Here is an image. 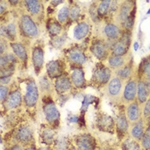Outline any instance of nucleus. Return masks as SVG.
I'll return each instance as SVG.
<instances>
[{"instance_id":"nucleus-1","label":"nucleus","mask_w":150,"mask_h":150,"mask_svg":"<svg viewBox=\"0 0 150 150\" xmlns=\"http://www.w3.org/2000/svg\"><path fill=\"white\" fill-rule=\"evenodd\" d=\"M39 98L38 88L34 81H30L27 85V91L24 97L25 103L28 106H34L37 103Z\"/></svg>"},{"instance_id":"nucleus-2","label":"nucleus","mask_w":150,"mask_h":150,"mask_svg":"<svg viewBox=\"0 0 150 150\" xmlns=\"http://www.w3.org/2000/svg\"><path fill=\"white\" fill-rule=\"evenodd\" d=\"M44 113L46 116V120L51 125H58L60 118L59 112L57 109L56 105L52 101L48 102L44 106Z\"/></svg>"},{"instance_id":"nucleus-3","label":"nucleus","mask_w":150,"mask_h":150,"mask_svg":"<svg viewBox=\"0 0 150 150\" xmlns=\"http://www.w3.org/2000/svg\"><path fill=\"white\" fill-rule=\"evenodd\" d=\"M21 27L25 35L30 37H35L38 35V28L28 16H23L21 19Z\"/></svg>"},{"instance_id":"nucleus-4","label":"nucleus","mask_w":150,"mask_h":150,"mask_svg":"<svg viewBox=\"0 0 150 150\" xmlns=\"http://www.w3.org/2000/svg\"><path fill=\"white\" fill-rule=\"evenodd\" d=\"M129 43H130V39L129 35H125L119 41H117L115 45L112 46V52L114 56H122L125 54Z\"/></svg>"},{"instance_id":"nucleus-5","label":"nucleus","mask_w":150,"mask_h":150,"mask_svg":"<svg viewBox=\"0 0 150 150\" xmlns=\"http://www.w3.org/2000/svg\"><path fill=\"white\" fill-rule=\"evenodd\" d=\"M93 77L98 82L105 83L109 81V79L111 77V70L105 66L97 67L94 70Z\"/></svg>"},{"instance_id":"nucleus-6","label":"nucleus","mask_w":150,"mask_h":150,"mask_svg":"<svg viewBox=\"0 0 150 150\" xmlns=\"http://www.w3.org/2000/svg\"><path fill=\"white\" fill-rule=\"evenodd\" d=\"M32 60H33V64H34L35 70L38 73L41 69L43 63H44V53L40 47H35L33 50Z\"/></svg>"},{"instance_id":"nucleus-7","label":"nucleus","mask_w":150,"mask_h":150,"mask_svg":"<svg viewBox=\"0 0 150 150\" xmlns=\"http://www.w3.org/2000/svg\"><path fill=\"white\" fill-rule=\"evenodd\" d=\"M91 51L93 53V55L99 59H104L107 55L106 46L102 41H100V40H97L93 44Z\"/></svg>"},{"instance_id":"nucleus-8","label":"nucleus","mask_w":150,"mask_h":150,"mask_svg":"<svg viewBox=\"0 0 150 150\" xmlns=\"http://www.w3.org/2000/svg\"><path fill=\"white\" fill-rule=\"evenodd\" d=\"M77 146L79 150H93L94 143L93 141L88 135H82L77 139Z\"/></svg>"},{"instance_id":"nucleus-9","label":"nucleus","mask_w":150,"mask_h":150,"mask_svg":"<svg viewBox=\"0 0 150 150\" xmlns=\"http://www.w3.org/2000/svg\"><path fill=\"white\" fill-rule=\"evenodd\" d=\"M32 137H33L32 130L27 126L20 127L16 132V139L20 142L27 143L32 140Z\"/></svg>"},{"instance_id":"nucleus-10","label":"nucleus","mask_w":150,"mask_h":150,"mask_svg":"<svg viewBox=\"0 0 150 150\" xmlns=\"http://www.w3.org/2000/svg\"><path fill=\"white\" fill-rule=\"evenodd\" d=\"M46 70L48 75L51 77H57L59 76L62 73V67L61 64L58 61H51L47 64Z\"/></svg>"},{"instance_id":"nucleus-11","label":"nucleus","mask_w":150,"mask_h":150,"mask_svg":"<svg viewBox=\"0 0 150 150\" xmlns=\"http://www.w3.org/2000/svg\"><path fill=\"white\" fill-rule=\"evenodd\" d=\"M71 78H72V81H73L74 85L77 88H81L85 83L83 70L79 68H76L73 70Z\"/></svg>"},{"instance_id":"nucleus-12","label":"nucleus","mask_w":150,"mask_h":150,"mask_svg":"<svg viewBox=\"0 0 150 150\" xmlns=\"http://www.w3.org/2000/svg\"><path fill=\"white\" fill-rule=\"evenodd\" d=\"M22 102V94L19 91H14L12 92L7 100V105L9 108L13 109L17 107Z\"/></svg>"},{"instance_id":"nucleus-13","label":"nucleus","mask_w":150,"mask_h":150,"mask_svg":"<svg viewBox=\"0 0 150 150\" xmlns=\"http://www.w3.org/2000/svg\"><path fill=\"white\" fill-rule=\"evenodd\" d=\"M89 25L86 23H81L78 24L74 29V36L77 40H81L88 34Z\"/></svg>"},{"instance_id":"nucleus-14","label":"nucleus","mask_w":150,"mask_h":150,"mask_svg":"<svg viewBox=\"0 0 150 150\" xmlns=\"http://www.w3.org/2000/svg\"><path fill=\"white\" fill-rule=\"evenodd\" d=\"M56 89L58 93L67 92L71 88V83L67 77H59L56 81Z\"/></svg>"},{"instance_id":"nucleus-15","label":"nucleus","mask_w":150,"mask_h":150,"mask_svg":"<svg viewBox=\"0 0 150 150\" xmlns=\"http://www.w3.org/2000/svg\"><path fill=\"white\" fill-rule=\"evenodd\" d=\"M137 93V84L133 81H129L126 85L125 89V98L127 100H133L135 99Z\"/></svg>"},{"instance_id":"nucleus-16","label":"nucleus","mask_w":150,"mask_h":150,"mask_svg":"<svg viewBox=\"0 0 150 150\" xmlns=\"http://www.w3.org/2000/svg\"><path fill=\"white\" fill-rule=\"evenodd\" d=\"M105 34L108 38H110L112 40H115L119 36L120 32H119L118 28L116 25L107 24L105 28Z\"/></svg>"},{"instance_id":"nucleus-17","label":"nucleus","mask_w":150,"mask_h":150,"mask_svg":"<svg viewBox=\"0 0 150 150\" xmlns=\"http://www.w3.org/2000/svg\"><path fill=\"white\" fill-rule=\"evenodd\" d=\"M127 115L130 121H137L140 117V109L138 105L134 103L128 107Z\"/></svg>"},{"instance_id":"nucleus-18","label":"nucleus","mask_w":150,"mask_h":150,"mask_svg":"<svg viewBox=\"0 0 150 150\" xmlns=\"http://www.w3.org/2000/svg\"><path fill=\"white\" fill-rule=\"evenodd\" d=\"M11 47L15 52V54L23 61H25L28 58V55L24 46L20 43H12Z\"/></svg>"},{"instance_id":"nucleus-19","label":"nucleus","mask_w":150,"mask_h":150,"mask_svg":"<svg viewBox=\"0 0 150 150\" xmlns=\"http://www.w3.org/2000/svg\"><path fill=\"white\" fill-rule=\"evenodd\" d=\"M137 91H138V99L141 103H143L147 100L148 98V87L145 82L140 81L137 85Z\"/></svg>"},{"instance_id":"nucleus-20","label":"nucleus","mask_w":150,"mask_h":150,"mask_svg":"<svg viewBox=\"0 0 150 150\" xmlns=\"http://www.w3.org/2000/svg\"><path fill=\"white\" fill-rule=\"evenodd\" d=\"M69 59L76 64H84L86 61L85 55L79 50H72L69 54Z\"/></svg>"},{"instance_id":"nucleus-21","label":"nucleus","mask_w":150,"mask_h":150,"mask_svg":"<svg viewBox=\"0 0 150 150\" xmlns=\"http://www.w3.org/2000/svg\"><path fill=\"white\" fill-rule=\"evenodd\" d=\"M121 88V81L118 78H114L109 83V87H108V90L110 94L112 95H117Z\"/></svg>"},{"instance_id":"nucleus-22","label":"nucleus","mask_w":150,"mask_h":150,"mask_svg":"<svg viewBox=\"0 0 150 150\" xmlns=\"http://www.w3.org/2000/svg\"><path fill=\"white\" fill-rule=\"evenodd\" d=\"M1 32H2V35H5L7 38L13 39V38L16 37V26H15V24L11 23L5 28H2Z\"/></svg>"},{"instance_id":"nucleus-23","label":"nucleus","mask_w":150,"mask_h":150,"mask_svg":"<svg viewBox=\"0 0 150 150\" xmlns=\"http://www.w3.org/2000/svg\"><path fill=\"white\" fill-rule=\"evenodd\" d=\"M130 13H131L130 5L128 3H125L124 5H122L121 10L119 11V20L121 22H123V23H125L126 20L128 19V17L129 16Z\"/></svg>"},{"instance_id":"nucleus-24","label":"nucleus","mask_w":150,"mask_h":150,"mask_svg":"<svg viewBox=\"0 0 150 150\" xmlns=\"http://www.w3.org/2000/svg\"><path fill=\"white\" fill-rule=\"evenodd\" d=\"M131 134L135 138L137 139H142L143 137L144 132H143V125H142V121L138 122L134 127L132 128Z\"/></svg>"},{"instance_id":"nucleus-25","label":"nucleus","mask_w":150,"mask_h":150,"mask_svg":"<svg viewBox=\"0 0 150 150\" xmlns=\"http://www.w3.org/2000/svg\"><path fill=\"white\" fill-rule=\"evenodd\" d=\"M25 4L28 10L32 14H38L40 11V4L39 1H26Z\"/></svg>"},{"instance_id":"nucleus-26","label":"nucleus","mask_w":150,"mask_h":150,"mask_svg":"<svg viewBox=\"0 0 150 150\" xmlns=\"http://www.w3.org/2000/svg\"><path fill=\"white\" fill-rule=\"evenodd\" d=\"M100 127L102 129H112V125H113V121L112 118L109 116H103L101 117L100 122H99Z\"/></svg>"},{"instance_id":"nucleus-27","label":"nucleus","mask_w":150,"mask_h":150,"mask_svg":"<svg viewBox=\"0 0 150 150\" xmlns=\"http://www.w3.org/2000/svg\"><path fill=\"white\" fill-rule=\"evenodd\" d=\"M117 127L120 131H126L128 129V123L125 115H120L117 118Z\"/></svg>"},{"instance_id":"nucleus-28","label":"nucleus","mask_w":150,"mask_h":150,"mask_svg":"<svg viewBox=\"0 0 150 150\" xmlns=\"http://www.w3.org/2000/svg\"><path fill=\"white\" fill-rule=\"evenodd\" d=\"M16 57L13 55V54H5V55H3L1 57V67L2 68H4V66L6 67L7 64H12L14 62H16Z\"/></svg>"},{"instance_id":"nucleus-29","label":"nucleus","mask_w":150,"mask_h":150,"mask_svg":"<svg viewBox=\"0 0 150 150\" xmlns=\"http://www.w3.org/2000/svg\"><path fill=\"white\" fill-rule=\"evenodd\" d=\"M125 61H124V58L120 56H113V57H111L109 58V64L112 67H120L124 64Z\"/></svg>"},{"instance_id":"nucleus-30","label":"nucleus","mask_w":150,"mask_h":150,"mask_svg":"<svg viewBox=\"0 0 150 150\" xmlns=\"http://www.w3.org/2000/svg\"><path fill=\"white\" fill-rule=\"evenodd\" d=\"M112 2L111 1H102L100 2L99 7H98V15L100 16H103L106 12L108 11V10L110 9Z\"/></svg>"},{"instance_id":"nucleus-31","label":"nucleus","mask_w":150,"mask_h":150,"mask_svg":"<svg viewBox=\"0 0 150 150\" xmlns=\"http://www.w3.org/2000/svg\"><path fill=\"white\" fill-rule=\"evenodd\" d=\"M48 30L52 35H58L61 32V26L57 22H52L48 25Z\"/></svg>"},{"instance_id":"nucleus-32","label":"nucleus","mask_w":150,"mask_h":150,"mask_svg":"<svg viewBox=\"0 0 150 150\" xmlns=\"http://www.w3.org/2000/svg\"><path fill=\"white\" fill-rule=\"evenodd\" d=\"M69 16V10H68V8H66V7L62 8V9L59 11V12H58V18L59 23H65Z\"/></svg>"},{"instance_id":"nucleus-33","label":"nucleus","mask_w":150,"mask_h":150,"mask_svg":"<svg viewBox=\"0 0 150 150\" xmlns=\"http://www.w3.org/2000/svg\"><path fill=\"white\" fill-rule=\"evenodd\" d=\"M93 100H95V97H93L92 95H86L83 100L82 105H81V112H85L88 108V105L93 103Z\"/></svg>"},{"instance_id":"nucleus-34","label":"nucleus","mask_w":150,"mask_h":150,"mask_svg":"<svg viewBox=\"0 0 150 150\" xmlns=\"http://www.w3.org/2000/svg\"><path fill=\"white\" fill-rule=\"evenodd\" d=\"M117 74H118V76L120 77H122L124 79L128 78L129 76V75H130V68L129 66H126V67H125V68L120 69Z\"/></svg>"},{"instance_id":"nucleus-35","label":"nucleus","mask_w":150,"mask_h":150,"mask_svg":"<svg viewBox=\"0 0 150 150\" xmlns=\"http://www.w3.org/2000/svg\"><path fill=\"white\" fill-rule=\"evenodd\" d=\"M134 18H135V9L131 11L130 13V15H129V16L128 17V19L126 20V22H125V27L127 28L128 29H129V28H132V26H133V23H134Z\"/></svg>"},{"instance_id":"nucleus-36","label":"nucleus","mask_w":150,"mask_h":150,"mask_svg":"<svg viewBox=\"0 0 150 150\" xmlns=\"http://www.w3.org/2000/svg\"><path fill=\"white\" fill-rule=\"evenodd\" d=\"M79 14H80V9H79V7L74 6L71 9V11H69V16H70V18L72 20H75V19H76L78 17Z\"/></svg>"},{"instance_id":"nucleus-37","label":"nucleus","mask_w":150,"mask_h":150,"mask_svg":"<svg viewBox=\"0 0 150 150\" xmlns=\"http://www.w3.org/2000/svg\"><path fill=\"white\" fill-rule=\"evenodd\" d=\"M142 146L145 149L150 150V136H149L148 134L144 135L142 137Z\"/></svg>"},{"instance_id":"nucleus-38","label":"nucleus","mask_w":150,"mask_h":150,"mask_svg":"<svg viewBox=\"0 0 150 150\" xmlns=\"http://www.w3.org/2000/svg\"><path fill=\"white\" fill-rule=\"evenodd\" d=\"M0 98H1V101L4 102V100H6L7 96H8V88L5 87V86H1V88H0Z\"/></svg>"},{"instance_id":"nucleus-39","label":"nucleus","mask_w":150,"mask_h":150,"mask_svg":"<svg viewBox=\"0 0 150 150\" xmlns=\"http://www.w3.org/2000/svg\"><path fill=\"white\" fill-rule=\"evenodd\" d=\"M143 71L146 74L147 77L150 80V60L147 61L146 63H144L143 65Z\"/></svg>"},{"instance_id":"nucleus-40","label":"nucleus","mask_w":150,"mask_h":150,"mask_svg":"<svg viewBox=\"0 0 150 150\" xmlns=\"http://www.w3.org/2000/svg\"><path fill=\"white\" fill-rule=\"evenodd\" d=\"M53 135H54L53 132L51 129H46V131H45V133L43 135L44 136L43 137H44V139H46L47 142H50V141H52V138H53Z\"/></svg>"},{"instance_id":"nucleus-41","label":"nucleus","mask_w":150,"mask_h":150,"mask_svg":"<svg viewBox=\"0 0 150 150\" xmlns=\"http://www.w3.org/2000/svg\"><path fill=\"white\" fill-rule=\"evenodd\" d=\"M40 85H41V87H42V88H46V89H47V88H50V83H49V81H48V80L46 79V78H42V80H41V81H40Z\"/></svg>"},{"instance_id":"nucleus-42","label":"nucleus","mask_w":150,"mask_h":150,"mask_svg":"<svg viewBox=\"0 0 150 150\" xmlns=\"http://www.w3.org/2000/svg\"><path fill=\"white\" fill-rule=\"evenodd\" d=\"M144 115L146 117H149L150 116V99L148 100L145 109H144Z\"/></svg>"},{"instance_id":"nucleus-43","label":"nucleus","mask_w":150,"mask_h":150,"mask_svg":"<svg viewBox=\"0 0 150 150\" xmlns=\"http://www.w3.org/2000/svg\"><path fill=\"white\" fill-rule=\"evenodd\" d=\"M129 150H140L139 149V146L137 144V143H135V142H131L130 143V145H129Z\"/></svg>"},{"instance_id":"nucleus-44","label":"nucleus","mask_w":150,"mask_h":150,"mask_svg":"<svg viewBox=\"0 0 150 150\" xmlns=\"http://www.w3.org/2000/svg\"><path fill=\"white\" fill-rule=\"evenodd\" d=\"M79 120L77 116H70L69 117V121L70 123H77Z\"/></svg>"},{"instance_id":"nucleus-45","label":"nucleus","mask_w":150,"mask_h":150,"mask_svg":"<svg viewBox=\"0 0 150 150\" xmlns=\"http://www.w3.org/2000/svg\"><path fill=\"white\" fill-rule=\"evenodd\" d=\"M11 76H6V77H1V83L2 84H6L11 80Z\"/></svg>"},{"instance_id":"nucleus-46","label":"nucleus","mask_w":150,"mask_h":150,"mask_svg":"<svg viewBox=\"0 0 150 150\" xmlns=\"http://www.w3.org/2000/svg\"><path fill=\"white\" fill-rule=\"evenodd\" d=\"M11 150H23V149L20 145H15L11 149Z\"/></svg>"},{"instance_id":"nucleus-47","label":"nucleus","mask_w":150,"mask_h":150,"mask_svg":"<svg viewBox=\"0 0 150 150\" xmlns=\"http://www.w3.org/2000/svg\"><path fill=\"white\" fill-rule=\"evenodd\" d=\"M5 46H6V45H4V41H2V42H1V53H2V54H3L4 52V49L6 48Z\"/></svg>"},{"instance_id":"nucleus-48","label":"nucleus","mask_w":150,"mask_h":150,"mask_svg":"<svg viewBox=\"0 0 150 150\" xmlns=\"http://www.w3.org/2000/svg\"><path fill=\"white\" fill-rule=\"evenodd\" d=\"M51 3L54 5H58L59 4H62V1H52Z\"/></svg>"},{"instance_id":"nucleus-49","label":"nucleus","mask_w":150,"mask_h":150,"mask_svg":"<svg viewBox=\"0 0 150 150\" xmlns=\"http://www.w3.org/2000/svg\"><path fill=\"white\" fill-rule=\"evenodd\" d=\"M134 46H135V51H137V50H138V43H137V42H136V43H135V45H134Z\"/></svg>"},{"instance_id":"nucleus-50","label":"nucleus","mask_w":150,"mask_h":150,"mask_svg":"<svg viewBox=\"0 0 150 150\" xmlns=\"http://www.w3.org/2000/svg\"><path fill=\"white\" fill-rule=\"evenodd\" d=\"M147 134H148L149 136H150V126L149 127V129H148V130H147Z\"/></svg>"},{"instance_id":"nucleus-51","label":"nucleus","mask_w":150,"mask_h":150,"mask_svg":"<svg viewBox=\"0 0 150 150\" xmlns=\"http://www.w3.org/2000/svg\"><path fill=\"white\" fill-rule=\"evenodd\" d=\"M40 150H50L49 149H47V148H43V149H40Z\"/></svg>"},{"instance_id":"nucleus-52","label":"nucleus","mask_w":150,"mask_h":150,"mask_svg":"<svg viewBox=\"0 0 150 150\" xmlns=\"http://www.w3.org/2000/svg\"><path fill=\"white\" fill-rule=\"evenodd\" d=\"M26 150H35V149H33V148H30V149H28Z\"/></svg>"},{"instance_id":"nucleus-53","label":"nucleus","mask_w":150,"mask_h":150,"mask_svg":"<svg viewBox=\"0 0 150 150\" xmlns=\"http://www.w3.org/2000/svg\"><path fill=\"white\" fill-rule=\"evenodd\" d=\"M148 13H149V14H150V9H149V11H148Z\"/></svg>"},{"instance_id":"nucleus-54","label":"nucleus","mask_w":150,"mask_h":150,"mask_svg":"<svg viewBox=\"0 0 150 150\" xmlns=\"http://www.w3.org/2000/svg\"><path fill=\"white\" fill-rule=\"evenodd\" d=\"M149 122H150V116H149Z\"/></svg>"}]
</instances>
